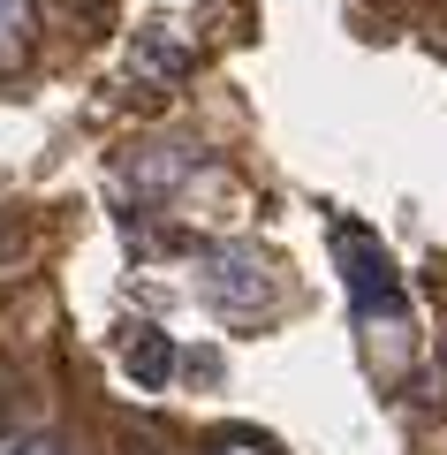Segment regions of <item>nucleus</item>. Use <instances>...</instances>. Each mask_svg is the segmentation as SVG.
Masks as SVG:
<instances>
[{"label":"nucleus","instance_id":"3","mask_svg":"<svg viewBox=\"0 0 447 455\" xmlns=\"http://www.w3.org/2000/svg\"><path fill=\"white\" fill-rule=\"evenodd\" d=\"M122 372L137 379L144 395H160L167 379H175V341H167L160 326H137V334H129V349H122Z\"/></svg>","mask_w":447,"mask_h":455},{"label":"nucleus","instance_id":"6","mask_svg":"<svg viewBox=\"0 0 447 455\" xmlns=\"http://www.w3.org/2000/svg\"><path fill=\"white\" fill-rule=\"evenodd\" d=\"M220 455H258V448H220Z\"/></svg>","mask_w":447,"mask_h":455},{"label":"nucleus","instance_id":"2","mask_svg":"<svg viewBox=\"0 0 447 455\" xmlns=\"http://www.w3.org/2000/svg\"><path fill=\"white\" fill-rule=\"evenodd\" d=\"M341 259H349V289H356V304H395V266H387V251L371 243V235H341Z\"/></svg>","mask_w":447,"mask_h":455},{"label":"nucleus","instance_id":"4","mask_svg":"<svg viewBox=\"0 0 447 455\" xmlns=\"http://www.w3.org/2000/svg\"><path fill=\"white\" fill-rule=\"evenodd\" d=\"M31 53V0H0V68Z\"/></svg>","mask_w":447,"mask_h":455},{"label":"nucleus","instance_id":"5","mask_svg":"<svg viewBox=\"0 0 447 455\" xmlns=\"http://www.w3.org/2000/svg\"><path fill=\"white\" fill-rule=\"evenodd\" d=\"M16 455H61V440H23Z\"/></svg>","mask_w":447,"mask_h":455},{"label":"nucleus","instance_id":"1","mask_svg":"<svg viewBox=\"0 0 447 455\" xmlns=\"http://www.w3.org/2000/svg\"><path fill=\"white\" fill-rule=\"evenodd\" d=\"M197 289L220 296V304H235V311H258L273 296V281H266V259H258L251 243H220V251L197 259Z\"/></svg>","mask_w":447,"mask_h":455}]
</instances>
